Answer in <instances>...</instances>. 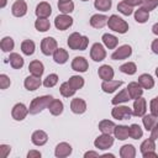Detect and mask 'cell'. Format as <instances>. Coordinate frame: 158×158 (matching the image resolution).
<instances>
[{
	"label": "cell",
	"mask_w": 158,
	"mask_h": 158,
	"mask_svg": "<svg viewBox=\"0 0 158 158\" xmlns=\"http://www.w3.org/2000/svg\"><path fill=\"white\" fill-rule=\"evenodd\" d=\"M53 100L52 95H43V96H37L35 98L28 107V111L31 115H37L40 112H42L44 109H48L51 101Z\"/></svg>",
	"instance_id": "cell-1"
},
{
	"label": "cell",
	"mask_w": 158,
	"mask_h": 158,
	"mask_svg": "<svg viewBox=\"0 0 158 158\" xmlns=\"http://www.w3.org/2000/svg\"><path fill=\"white\" fill-rule=\"evenodd\" d=\"M68 47L73 51H85L89 44V38L86 36L80 35L79 32H73L68 37Z\"/></svg>",
	"instance_id": "cell-2"
},
{
	"label": "cell",
	"mask_w": 158,
	"mask_h": 158,
	"mask_svg": "<svg viewBox=\"0 0 158 158\" xmlns=\"http://www.w3.org/2000/svg\"><path fill=\"white\" fill-rule=\"evenodd\" d=\"M107 26H109V28L111 31L117 32V33H121V35H123V33H126L128 31V23L123 19H121L120 16H117V15H111L109 17Z\"/></svg>",
	"instance_id": "cell-3"
},
{
	"label": "cell",
	"mask_w": 158,
	"mask_h": 158,
	"mask_svg": "<svg viewBox=\"0 0 158 158\" xmlns=\"http://www.w3.org/2000/svg\"><path fill=\"white\" fill-rule=\"evenodd\" d=\"M133 115V110L126 105H115L111 110V116L116 120H128Z\"/></svg>",
	"instance_id": "cell-4"
},
{
	"label": "cell",
	"mask_w": 158,
	"mask_h": 158,
	"mask_svg": "<svg viewBox=\"0 0 158 158\" xmlns=\"http://www.w3.org/2000/svg\"><path fill=\"white\" fill-rule=\"evenodd\" d=\"M112 144H114V137L111 135H107V133H102V135L98 136L94 141L95 148L101 149V151H106V149L111 148Z\"/></svg>",
	"instance_id": "cell-5"
},
{
	"label": "cell",
	"mask_w": 158,
	"mask_h": 158,
	"mask_svg": "<svg viewBox=\"0 0 158 158\" xmlns=\"http://www.w3.org/2000/svg\"><path fill=\"white\" fill-rule=\"evenodd\" d=\"M58 48V43L53 37H44L41 41V52L44 56H51Z\"/></svg>",
	"instance_id": "cell-6"
},
{
	"label": "cell",
	"mask_w": 158,
	"mask_h": 158,
	"mask_svg": "<svg viewBox=\"0 0 158 158\" xmlns=\"http://www.w3.org/2000/svg\"><path fill=\"white\" fill-rule=\"evenodd\" d=\"M72 25H73V17H70L67 14H60V15L56 16V19H54V26L59 31H65Z\"/></svg>",
	"instance_id": "cell-7"
},
{
	"label": "cell",
	"mask_w": 158,
	"mask_h": 158,
	"mask_svg": "<svg viewBox=\"0 0 158 158\" xmlns=\"http://www.w3.org/2000/svg\"><path fill=\"white\" fill-rule=\"evenodd\" d=\"M28 114H30L28 107H26V105L22 104V102L15 104L14 107H12V110H11V116H12V118L16 120V121H22V120H25Z\"/></svg>",
	"instance_id": "cell-8"
},
{
	"label": "cell",
	"mask_w": 158,
	"mask_h": 158,
	"mask_svg": "<svg viewBox=\"0 0 158 158\" xmlns=\"http://www.w3.org/2000/svg\"><path fill=\"white\" fill-rule=\"evenodd\" d=\"M90 58L94 60V62H101L106 58V51L104 48V46L99 42L94 43L91 46V49H90Z\"/></svg>",
	"instance_id": "cell-9"
},
{
	"label": "cell",
	"mask_w": 158,
	"mask_h": 158,
	"mask_svg": "<svg viewBox=\"0 0 158 158\" xmlns=\"http://www.w3.org/2000/svg\"><path fill=\"white\" fill-rule=\"evenodd\" d=\"M132 54V48L128 44H122L118 48H116L114 51V53L111 54V59L114 60H122V59H127Z\"/></svg>",
	"instance_id": "cell-10"
},
{
	"label": "cell",
	"mask_w": 158,
	"mask_h": 158,
	"mask_svg": "<svg viewBox=\"0 0 158 158\" xmlns=\"http://www.w3.org/2000/svg\"><path fill=\"white\" fill-rule=\"evenodd\" d=\"M132 110H133V116L142 117L143 115H146V111H147V101H146V99L142 98V96L135 99Z\"/></svg>",
	"instance_id": "cell-11"
},
{
	"label": "cell",
	"mask_w": 158,
	"mask_h": 158,
	"mask_svg": "<svg viewBox=\"0 0 158 158\" xmlns=\"http://www.w3.org/2000/svg\"><path fill=\"white\" fill-rule=\"evenodd\" d=\"M11 14L15 17H23L27 14V4L25 0H16L11 6Z\"/></svg>",
	"instance_id": "cell-12"
},
{
	"label": "cell",
	"mask_w": 158,
	"mask_h": 158,
	"mask_svg": "<svg viewBox=\"0 0 158 158\" xmlns=\"http://www.w3.org/2000/svg\"><path fill=\"white\" fill-rule=\"evenodd\" d=\"M72 151H73V148H72V146H70L69 143H67V142H60V143H58V144L56 146L54 156H56L57 158H65V157H68V156L72 154Z\"/></svg>",
	"instance_id": "cell-13"
},
{
	"label": "cell",
	"mask_w": 158,
	"mask_h": 158,
	"mask_svg": "<svg viewBox=\"0 0 158 158\" xmlns=\"http://www.w3.org/2000/svg\"><path fill=\"white\" fill-rule=\"evenodd\" d=\"M89 68V63L88 60L84 58V57H75L73 60H72V69L75 70V72H79V73H85Z\"/></svg>",
	"instance_id": "cell-14"
},
{
	"label": "cell",
	"mask_w": 158,
	"mask_h": 158,
	"mask_svg": "<svg viewBox=\"0 0 158 158\" xmlns=\"http://www.w3.org/2000/svg\"><path fill=\"white\" fill-rule=\"evenodd\" d=\"M47 141H48V135L42 130H36L31 136V142L38 147L44 146L47 143Z\"/></svg>",
	"instance_id": "cell-15"
},
{
	"label": "cell",
	"mask_w": 158,
	"mask_h": 158,
	"mask_svg": "<svg viewBox=\"0 0 158 158\" xmlns=\"http://www.w3.org/2000/svg\"><path fill=\"white\" fill-rule=\"evenodd\" d=\"M121 85H122V80H114V79H111V80H102L101 89H102L104 93L111 94V93L116 91Z\"/></svg>",
	"instance_id": "cell-16"
},
{
	"label": "cell",
	"mask_w": 158,
	"mask_h": 158,
	"mask_svg": "<svg viewBox=\"0 0 158 158\" xmlns=\"http://www.w3.org/2000/svg\"><path fill=\"white\" fill-rule=\"evenodd\" d=\"M70 110L77 115H81L86 111V102L80 98H75L70 101Z\"/></svg>",
	"instance_id": "cell-17"
},
{
	"label": "cell",
	"mask_w": 158,
	"mask_h": 158,
	"mask_svg": "<svg viewBox=\"0 0 158 158\" xmlns=\"http://www.w3.org/2000/svg\"><path fill=\"white\" fill-rule=\"evenodd\" d=\"M41 84H43L42 81H41V79L38 78V77H35V75H28L26 79H25V81H23V86L28 90V91H35V90H37L40 86H41Z\"/></svg>",
	"instance_id": "cell-18"
},
{
	"label": "cell",
	"mask_w": 158,
	"mask_h": 158,
	"mask_svg": "<svg viewBox=\"0 0 158 158\" xmlns=\"http://www.w3.org/2000/svg\"><path fill=\"white\" fill-rule=\"evenodd\" d=\"M35 14L37 17H44L47 19L51 14H52V7L48 2L46 1H41L37 6H36V10H35Z\"/></svg>",
	"instance_id": "cell-19"
},
{
	"label": "cell",
	"mask_w": 158,
	"mask_h": 158,
	"mask_svg": "<svg viewBox=\"0 0 158 158\" xmlns=\"http://www.w3.org/2000/svg\"><path fill=\"white\" fill-rule=\"evenodd\" d=\"M107 20H109L107 16L101 14H95L90 17L89 22H90V26L94 28H102L105 25H107Z\"/></svg>",
	"instance_id": "cell-20"
},
{
	"label": "cell",
	"mask_w": 158,
	"mask_h": 158,
	"mask_svg": "<svg viewBox=\"0 0 158 158\" xmlns=\"http://www.w3.org/2000/svg\"><path fill=\"white\" fill-rule=\"evenodd\" d=\"M98 75L100 79L102 80H111L114 79V75H115V72L112 69L111 65L109 64H102L99 69H98Z\"/></svg>",
	"instance_id": "cell-21"
},
{
	"label": "cell",
	"mask_w": 158,
	"mask_h": 158,
	"mask_svg": "<svg viewBox=\"0 0 158 158\" xmlns=\"http://www.w3.org/2000/svg\"><path fill=\"white\" fill-rule=\"evenodd\" d=\"M127 91H128V94H130V98L131 99H137V98H139V96H142V94H143V88L139 85V83L138 81H131L128 85H127Z\"/></svg>",
	"instance_id": "cell-22"
},
{
	"label": "cell",
	"mask_w": 158,
	"mask_h": 158,
	"mask_svg": "<svg viewBox=\"0 0 158 158\" xmlns=\"http://www.w3.org/2000/svg\"><path fill=\"white\" fill-rule=\"evenodd\" d=\"M28 70H30V73H31L32 75L41 78L42 74H43V72H44V65H43V63H42L41 60H37V59H36V60L30 62V64H28Z\"/></svg>",
	"instance_id": "cell-23"
},
{
	"label": "cell",
	"mask_w": 158,
	"mask_h": 158,
	"mask_svg": "<svg viewBox=\"0 0 158 158\" xmlns=\"http://www.w3.org/2000/svg\"><path fill=\"white\" fill-rule=\"evenodd\" d=\"M114 136L115 138L120 141H125L130 137V126L126 125H117L114 130Z\"/></svg>",
	"instance_id": "cell-24"
},
{
	"label": "cell",
	"mask_w": 158,
	"mask_h": 158,
	"mask_svg": "<svg viewBox=\"0 0 158 158\" xmlns=\"http://www.w3.org/2000/svg\"><path fill=\"white\" fill-rule=\"evenodd\" d=\"M101 40H102L104 46L106 48H109V49H115L117 47V44H118V38L116 36L111 35V33H104Z\"/></svg>",
	"instance_id": "cell-25"
},
{
	"label": "cell",
	"mask_w": 158,
	"mask_h": 158,
	"mask_svg": "<svg viewBox=\"0 0 158 158\" xmlns=\"http://www.w3.org/2000/svg\"><path fill=\"white\" fill-rule=\"evenodd\" d=\"M138 83H139V85L143 89H147V90H149V89H152L154 86V79H153V77L151 74H147V73H143V74H141L138 77Z\"/></svg>",
	"instance_id": "cell-26"
},
{
	"label": "cell",
	"mask_w": 158,
	"mask_h": 158,
	"mask_svg": "<svg viewBox=\"0 0 158 158\" xmlns=\"http://www.w3.org/2000/svg\"><path fill=\"white\" fill-rule=\"evenodd\" d=\"M52 56H53V60L57 64H64V63H67V60L69 58V54H68L67 49H64V48H57Z\"/></svg>",
	"instance_id": "cell-27"
},
{
	"label": "cell",
	"mask_w": 158,
	"mask_h": 158,
	"mask_svg": "<svg viewBox=\"0 0 158 158\" xmlns=\"http://www.w3.org/2000/svg\"><path fill=\"white\" fill-rule=\"evenodd\" d=\"M48 110H49V112H51L53 116H59V115L63 112V110H64V105H63V102H62L60 100L53 99V100L51 101L49 106H48Z\"/></svg>",
	"instance_id": "cell-28"
},
{
	"label": "cell",
	"mask_w": 158,
	"mask_h": 158,
	"mask_svg": "<svg viewBox=\"0 0 158 158\" xmlns=\"http://www.w3.org/2000/svg\"><path fill=\"white\" fill-rule=\"evenodd\" d=\"M131 98H130V94L127 91V89H122L118 94H116L114 96V99L111 100V104L112 105H120V104H123V102H127L130 101Z\"/></svg>",
	"instance_id": "cell-29"
},
{
	"label": "cell",
	"mask_w": 158,
	"mask_h": 158,
	"mask_svg": "<svg viewBox=\"0 0 158 158\" xmlns=\"http://www.w3.org/2000/svg\"><path fill=\"white\" fill-rule=\"evenodd\" d=\"M99 130L101 131V133H107V135H111L114 133V130L116 127V125L114 123V121L111 120H101L99 122Z\"/></svg>",
	"instance_id": "cell-30"
},
{
	"label": "cell",
	"mask_w": 158,
	"mask_h": 158,
	"mask_svg": "<svg viewBox=\"0 0 158 158\" xmlns=\"http://www.w3.org/2000/svg\"><path fill=\"white\" fill-rule=\"evenodd\" d=\"M9 62H10V65H11L14 69H21V68L23 67V63H25L23 58H22L19 53H15V52L10 53Z\"/></svg>",
	"instance_id": "cell-31"
},
{
	"label": "cell",
	"mask_w": 158,
	"mask_h": 158,
	"mask_svg": "<svg viewBox=\"0 0 158 158\" xmlns=\"http://www.w3.org/2000/svg\"><path fill=\"white\" fill-rule=\"evenodd\" d=\"M120 157L121 158H135L136 157V148L133 144H123L120 148Z\"/></svg>",
	"instance_id": "cell-32"
},
{
	"label": "cell",
	"mask_w": 158,
	"mask_h": 158,
	"mask_svg": "<svg viewBox=\"0 0 158 158\" xmlns=\"http://www.w3.org/2000/svg\"><path fill=\"white\" fill-rule=\"evenodd\" d=\"M35 27L38 32H47L51 28V22H49L48 19L37 17V20L35 21Z\"/></svg>",
	"instance_id": "cell-33"
},
{
	"label": "cell",
	"mask_w": 158,
	"mask_h": 158,
	"mask_svg": "<svg viewBox=\"0 0 158 158\" xmlns=\"http://www.w3.org/2000/svg\"><path fill=\"white\" fill-rule=\"evenodd\" d=\"M35 49H36V44L33 41L31 40H25L22 41L21 43V51L25 56H32L35 53Z\"/></svg>",
	"instance_id": "cell-34"
},
{
	"label": "cell",
	"mask_w": 158,
	"mask_h": 158,
	"mask_svg": "<svg viewBox=\"0 0 158 158\" xmlns=\"http://www.w3.org/2000/svg\"><path fill=\"white\" fill-rule=\"evenodd\" d=\"M142 122H143V126H144V128L147 130V131H151L154 126H156V123L158 122L157 121V117L154 116V115H152V114H146V115H143L142 116Z\"/></svg>",
	"instance_id": "cell-35"
},
{
	"label": "cell",
	"mask_w": 158,
	"mask_h": 158,
	"mask_svg": "<svg viewBox=\"0 0 158 158\" xmlns=\"http://www.w3.org/2000/svg\"><path fill=\"white\" fill-rule=\"evenodd\" d=\"M133 16H135V20H136L138 23H144V22H147L148 19H149V12H148L147 10H144L143 7H138V9L135 11Z\"/></svg>",
	"instance_id": "cell-36"
},
{
	"label": "cell",
	"mask_w": 158,
	"mask_h": 158,
	"mask_svg": "<svg viewBox=\"0 0 158 158\" xmlns=\"http://www.w3.org/2000/svg\"><path fill=\"white\" fill-rule=\"evenodd\" d=\"M154 149H156V141L153 138H151V137L147 138V139H144L141 143V146H139V151H141L142 154H144L147 152H152Z\"/></svg>",
	"instance_id": "cell-37"
},
{
	"label": "cell",
	"mask_w": 158,
	"mask_h": 158,
	"mask_svg": "<svg viewBox=\"0 0 158 158\" xmlns=\"http://www.w3.org/2000/svg\"><path fill=\"white\" fill-rule=\"evenodd\" d=\"M68 83H69V85H70L74 90L81 89V88L84 86V84H85L84 78L80 77V75H72V77L69 78V80H68Z\"/></svg>",
	"instance_id": "cell-38"
},
{
	"label": "cell",
	"mask_w": 158,
	"mask_h": 158,
	"mask_svg": "<svg viewBox=\"0 0 158 158\" xmlns=\"http://www.w3.org/2000/svg\"><path fill=\"white\" fill-rule=\"evenodd\" d=\"M15 47V42L10 36H5L0 42V48L2 52H11Z\"/></svg>",
	"instance_id": "cell-39"
},
{
	"label": "cell",
	"mask_w": 158,
	"mask_h": 158,
	"mask_svg": "<svg viewBox=\"0 0 158 158\" xmlns=\"http://www.w3.org/2000/svg\"><path fill=\"white\" fill-rule=\"evenodd\" d=\"M75 91H77V90H74V89L69 85L68 81L62 83L60 86H59V93H60V95L64 96V98H70V96H73V95L75 94Z\"/></svg>",
	"instance_id": "cell-40"
},
{
	"label": "cell",
	"mask_w": 158,
	"mask_h": 158,
	"mask_svg": "<svg viewBox=\"0 0 158 158\" xmlns=\"http://www.w3.org/2000/svg\"><path fill=\"white\" fill-rule=\"evenodd\" d=\"M120 70H121L123 74L133 75V74L137 72V65H136V63H133V62H127V63H123L122 65H120Z\"/></svg>",
	"instance_id": "cell-41"
},
{
	"label": "cell",
	"mask_w": 158,
	"mask_h": 158,
	"mask_svg": "<svg viewBox=\"0 0 158 158\" xmlns=\"http://www.w3.org/2000/svg\"><path fill=\"white\" fill-rule=\"evenodd\" d=\"M94 6L96 10L99 11H109L112 6V1L111 0H95L94 1Z\"/></svg>",
	"instance_id": "cell-42"
},
{
	"label": "cell",
	"mask_w": 158,
	"mask_h": 158,
	"mask_svg": "<svg viewBox=\"0 0 158 158\" xmlns=\"http://www.w3.org/2000/svg\"><path fill=\"white\" fill-rule=\"evenodd\" d=\"M58 10H59L62 14L69 15L70 12L74 11V2H73V1H65V2L58 1Z\"/></svg>",
	"instance_id": "cell-43"
},
{
	"label": "cell",
	"mask_w": 158,
	"mask_h": 158,
	"mask_svg": "<svg viewBox=\"0 0 158 158\" xmlns=\"http://www.w3.org/2000/svg\"><path fill=\"white\" fill-rule=\"evenodd\" d=\"M142 136H143V131H142L141 126L137 123H132L130 126V137L132 139H139Z\"/></svg>",
	"instance_id": "cell-44"
},
{
	"label": "cell",
	"mask_w": 158,
	"mask_h": 158,
	"mask_svg": "<svg viewBox=\"0 0 158 158\" xmlns=\"http://www.w3.org/2000/svg\"><path fill=\"white\" fill-rule=\"evenodd\" d=\"M117 10H118V12H121V14L125 15V16H130V15L133 14V7L130 6L125 0L117 4Z\"/></svg>",
	"instance_id": "cell-45"
},
{
	"label": "cell",
	"mask_w": 158,
	"mask_h": 158,
	"mask_svg": "<svg viewBox=\"0 0 158 158\" xmlns=\"http://www.w3.org/2000/svg\"><path fill=\"white\" fill-rule=\"evenodd\" d=\"M58 79H59V78H58L57 74H54V73L48 74V75L44 78V80H43V86H46V88H53V86L57 85Z\"/></svg>",
	"instance_id": "cell-46"
},
{
	"label": "cell",
	"mask_w": 158,
	"mask_h": 158,
	"mask_svg": "<svg viewBox=\"0 0 158 158\" xmlns=\"http://www.w3.org/2000/svg\"><path fill=\"white\" fill-rule=\"evenodd\" d=\"M157 6H158V0H143V2H142V7L144 10H147L148 12L154 10Z\"/></svg>",
	"instance_id": "cell-47"
},
{
	"label": "cell",
	"mask_w": 158,
	"mask_h": 158,
	"mask_svg": "<svg viewBox=\"0 0 158 158\" xmlns=\"http://www.w3.org/2000/svg\"><path fill=\"white\" fill-rule=\"evenodd\" d=\"M149 110H151V114L154 115L156 117H158V96L153 98L149 102Z\"/></svg>",
	"instance_id": "cell-48"
},
{
	"label": "cell",
	"mask_w": 158,
	"mask_h": 158,
	"mask_svg": "<svg viewBox=\"0 0 158 158\" xmlns=\"http://www.w3.org/2000/svg\"><path fill=\"white\" fill-rule=\"evenodd\" d=\"M10 84H11L10 78L6 74H0V88L2 90H5V89H7L10 86Z\"/></svg>",
	"instance_id": "cell-49"
},
{
	"label": "cell",
	"mask_w": 158,
	"mask_h": 158,
	"mask_svg": "<svg viewBox=\"0 0 158 158\" xmlns=\"http://www.w3.org/2000/svg\"><path fill=\"white\" fill-rule=\"evenodd\" d=\"M0 152H1V156L4 158H6L9 156V153L11 152V147L9 144H0Z\"/></svg>",
	"instance_id": "cell-50"
},
{
	"label": "cell",
	"mask_w": 158,
	"mask_h": 158,
	"mask_svg": "<svg viewBox=\"0 0 158 158\" xmlns=\"http://www.w3.org/2000/svg\"><path fill=\"white\" fill-rule=\"evenodd\" d=\"M41 156H42L41 152L40 151H35V149H32V151H30L27 153V158H40Z\"/></svg>",
	"instance_id": "cell-51"
},
{
	"label": "cell",
	"mask_w": 158,
	"mask_h": 158,
	"mask_svg": "<svg viewBox=\"0 0 158 158\" xmlns=\"http://www.w3.org/2000/svg\"><path fill=\"white\" fill-rule=\"evenodd\" d=\"M130 6H132V7H136V6H139V5H142V2H143V0H125Z\"/></svg>",
	"instance_id": "cell-52"
},
{
	"label": "cell",
	"mask_w": 158,
	"mask_h": 158,
	"mask_svg": "<svg viewBox=\"0 0 158 158\" xmlns=\"http://www.w3.org/2000/svg\"><path fill=\"white\" fill-rule=\"evenodd\" d=\"M151 138H153L154 141L158 138V122L156 123V126L151 130Z\"/></svg>",
	"instance_id": "cell-53"
},
{
	"label": "cell",
	"mask_w": 158,
	"mask_h": 158,
	"mask_svg": "<svg viewBox=\"0 0 158 158\" xmlns=\"http://www.w3.org/2000/svg\"><path fill=\"white\" fill-rule=\"evenodd\" d=\"M151 49H152V52H153L154 54H158V38L153 40V42H152V44H151Z\"/></svg>",
	"instance_id": "cell-54"
},
{
	"label": "cell",
	"mask_w": 158,
	"mask_h": 158,
	"mask_svg": "<svg viewBox=\"0 0 158 158\" xmlns=\"http://www.w3.org/2000/svg\"><path fill=\"white\" fill-rule=\"evenodd\" d=\"M143 156V158H158V154L154 152V151H152V152H147V153H144V154H142Z\"/></svg>",
	"instance_id": "cell-55"
},
{
	"label": "cell",
	"mask_w": 158,
	"mask_h": 158,
	"mask_svg": "<svg viewBox=\"0 0 158 158\" xmlns=\"http://www.w3.org/2000/svg\"><path fill=\"white\" fill-rule=\"evenodd\" d=\"M84 157L88 158V157H99V153L98 152H94V151H89V152H85L84 153Z\"/></svg>",
	"instance_id": "cell-56"
},
{
	"label": "cell",
	"mask_w": 158,
	"mask_h": 158,
	"mask_svg": "<svg viewBox=\"0 0 158 158\" xmlns=\"http://www.w3.org/2000/svg\"><path fill=\"white\" fill-rule=\"evenodd\" d=\"M152 32H153L156 36H158V22L152 26Z\"/></svg>",
	"instance_id": "cell-57"
},
{
	"label": "cell",
	"mask_w": 158,
	"mask_h": 158,
	"mask_svg": "<svg viewBox=\"0 0 158 158\" xmlns=\"http://www.w3.org/2000/svg\"><path fill=\"white\" fill-rule=\"evenodd\" d=\"M6 2H7V0H1V4H0V7H1V9H4V7L6 6Z\"/></svg>",
	"instance_id": "cell-58"
},
{
	"label": "cell",
	"mask_w": 158,
	"mask_h": 158,
	"mask_svg": "<svg viewBox=\"0 0 158 158\" xmlns=\"http://www.w3.org/2000/svg\"><path fill=\"white\" fill-rule=\"evenodd\" d=\"M102 157H111V158H114L115 156H114V154H111V153H110V154H109V153H106V154H102Z\"/></svg>",
	"instance_id": "cell-59"
},
{
	"label": "cell",
	"mask_w": 158,
	"mask_h": 158,
	"mask_svg": "<svg viewBox=\"0 0 158 158\" xmlns=\"http://www.w3.org/2000/svg\"><path fill=\"white\" fill-rule=\"evenodd\" d=\"M156 75H157V78H158V67L156 68Z\"/></svg>",
	"instance_id": "cell-60"
},
{
	"label": "cell",
	"mask_w": 158,
	"mask_h": 158,
	"mask_svg": "<svg viewBox=\"0 0 158 158\" xmlns=\"http://www.w3.org/2000/svg\"><path fill=\"white\" fill-rule=\"evenodd\" d=\"M59 1H62V2H65V1H72V0H59Z\"/></svg>",
	"instance_id": "cell-61"
},
{
	"label": "cell",
	"mask_w": 158,
	"mask_h": 158,
	"mask_svg": "<svg viewBox=\"0 0 158 158\" xmlns=\"http://www.w3.org/2000/svg\"><path fill=\"white\" fill-rule=\"evenodd\" d=\"M81 1H89V0H81Z\"/></svg>",
	"instance_id": "cell-62"
}]
</instances>
